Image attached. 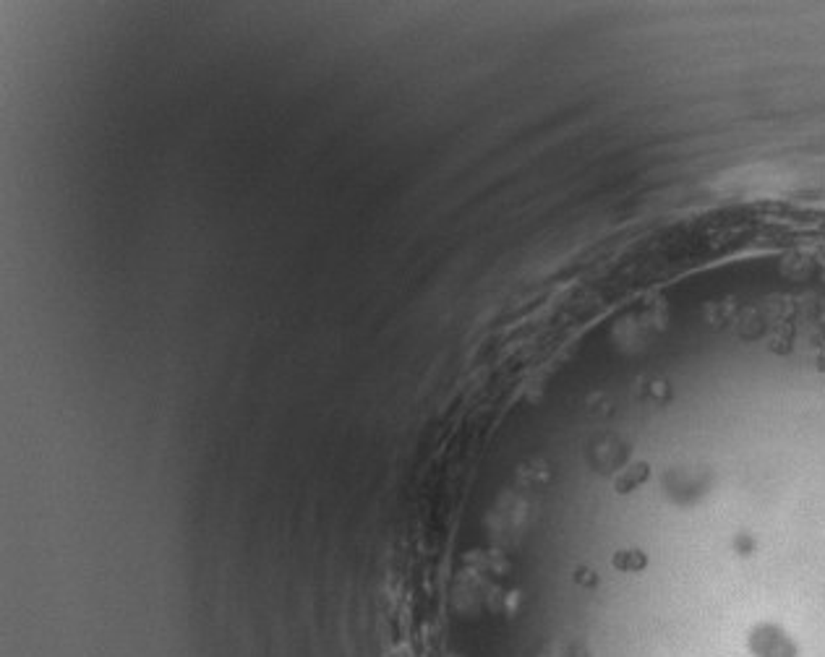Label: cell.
I'll list each match as a JSON object with an SVG mask.
<instances>
[{
    "label": "cell",
    "instance_id": "1",
    "mask_svg": "<svg viewBox=\"0 0 825 657\" xmlns=\"http://www.w3.org/2000/svg\"><path fill=\"white\" fill-rule=\"evenodd\" d=\"M750 650L755 657H797L794 642L768 623L755 629V634L750 637Z\"/></svg>",
    "mask_w": 825,
    "mask_h": 657
},
{
    "label": "cell",
    "instance_id": "2",
    "mask_svg": "<svg viewBox=\"0 0 825 657\" xmlns=\"http://www.w3.org/2000/svg\"><path fill=\"white\" fill-rule=\"evenodd\" d=\"M614 563H617L619 569H624V572H629V569H632V572H640L645 566V556L643 553H638V551H632V553H619V556L614 558Z\"/></svg>",
    "mask_w": 825,
    "mask_h": 657
}]
</instances>
